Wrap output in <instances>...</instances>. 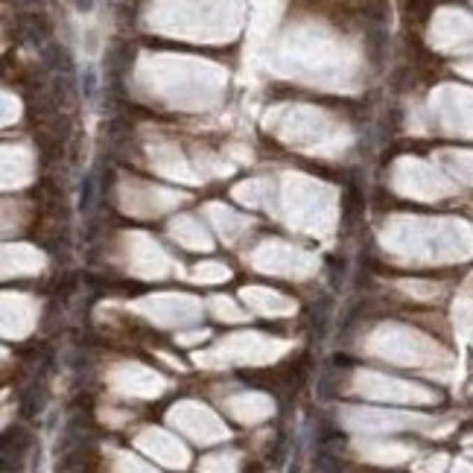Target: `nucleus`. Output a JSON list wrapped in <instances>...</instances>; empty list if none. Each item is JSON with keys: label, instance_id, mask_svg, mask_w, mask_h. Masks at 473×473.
<instances>
[{"label": "nucleus", "instance_id": "f257e3e1", "mask_svg": "<svg viewBox=\"0 0 473 473\" xmlns=\"http://www.w3.org/2000/svg\"><path fill=\"white\" fill-rule=\"evenodd\" d=\"M94 193H96V182H94V175H85V184H82V210H91L94 208Z\"/></svg>", "mask_w": 473, "mask_h": 473}, {"label": "nucleus", "instance_id": "f03ea898", "mask_svg": "<svg viewBox=\"0 0 473 473\" xmlns=\"http://www.w3.org/2000/svg\"><path fill=\"white\" fill-rule=\"evenodd\" d=\"M82 94H85V100H94V94H96V73H94V68H88L82 73Z\"/></svg>", "mask_w": 473, "mask_h": 473}, {"label": "nucleus", "instance_id": "7ed1b4c3", "mask_svg": "<svg viewBox=\"0 0 473 473\" xmlns=\"http://www.w3.org/2000/svg\"><path fill=\"white\" fill-rule=\"evenodd\" d=\"M73 3H76L79 12H91L94 9V0H73Z\"/></svg>", "mask_w": 473, "mask_h": 473}, {"label": "nucleus", "instance_id": "20e7f679", "mask_svg": "<svg viewBox=\"0 0 473 473\" xmlns=\"http://www.w3.org/2000/svg\"><path fill=\"white\" fill-rule=\"evenodd\" d=\"M41 3H50V0H15V6H41Z\"/></svg>", "mask_w": 473, "mask_h": 473}]
</instances>
